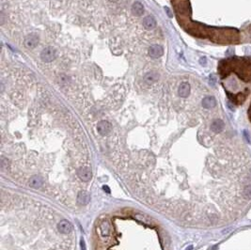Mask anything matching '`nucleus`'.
Listing matches in <instances>:
<instances>
[{
  "mask_svg": "<svg viewBox=\"0 0 251 250\" xmlns=\"http://www.w3.org/2000/svg\"><path fill=\"white\" fill-rule=\"evenodd\" d=\"M58 229L62 234H69L73 229V225L68 220H62L58 224Z\"/></svg>",
  "mask_w": 251,
  "mask_h": 250,
  "instance_id": "nucleus-4",
  "label": "nucleus"
},
{
  "mask_svg": "<svg viewBox=\"0 0 251 250\" xmlns=\"http://www.w3.org/2000/svg\"><path fill=\"white\" fill-rule=\"evenodd\" d=\"M190 92V86L187 83H183L179 87V95L181 97H187Z\"/></svg>",
  "mask_w": 251,
  "mask_h": 250,
  "instance_id": "nucleus-10",
  "label": "nucleus"
},
{
  "mask_svg": "<svg viewBox=\"0 0 251 250\" xmlns=\"http://www.w3.org/2000/svg\"><path fill=\"white\" fill-rule=\"evenodd\" d=\"M202 104L205 108H212L214 105H216V101L213 97H206L203 101H202Z\"/></svg>",
  "mask_w": 251,
  "mask_h": 250,
  "instance_id": "nucleus-15",
  "label": "nucleus"
},
{
  "mask_svg": "<svg viewBox=\"0 0 251 250\" xmlns=\"http://www.w3.org/2000/svg\"><path fill=\"white\" fill-rule=\"evenodd\" d=\"M43 183V179L40 176H33L29 181V185L33 188H40Z\"/></svg>",
  "mask_w": 251,
  "mask_h": 250,
  "instance_id": "nucleus-12",
  "label": "nucleus"
},
{
  "mask_svg": "<svg viewBox=\"0 0 251 250\" xmlns=\"http://www.w3.org/2000/svg\"><path fill=\"white\" fill-rule=\"evenodd\" d=\"M39 43V37L35 34L28 35L25 40V45L28 49H33Z\"/></svg>",
  "mask_w": 251,
  "mask_h": 250,
  "instance_id": "nucleus-5",
  "label": "nucleus"
},
{
  "mask_svg": "<svg viewBox=\"0 0 251 250\" xmlns=\"http://www.w3.org/2000/svg\"><path fill=\"white\" fill-rule=\"evenodd\" d=\"M212 130L213 132H216V133H219L223 130L224 128V123L222 120L220 119H217V120H214L212 124V126H211Z\"/></svg>",
  "mask_w": 251,
  "mask_h": 250,
  "instance_id": "nucleus-14",
  "label": "nucleus"
},
{
  "mask_svg": "<svg viewBox=\"0 0 251 250\" xmlns=\"http://www.w3.org/2000/svg\"><path fill=\"white\" fill-rule=\"evenodd\" d=\"M77 200L80 204L86 205L89 201V195L85 191H81V192H79V194L77 196Z\"/></svg>",
  "mask_w": 251,
  "mask_h": 250,
  "instance_id": "nucleus-13",
  "label": "nucleus"
},
{
  "mask_svg": "<svg viewBox=\"0 0 251 250\" xmlns=\"http://www.w3.org/2000/svg\"><path fill=\"white\" fill-rule=\"evenodd\" d=\"M59 84H61V85H67L69 82H70V78L67 76V75H60L59 76Z\"/></svg>",
  "mask_w": 251,
  "mask_h": 250,
  "instance_id": "nucleus-17",
  "label": "nucleus"
},
{
  "mask_svg": "<svg viewBox=\"0 0 251 250\" xmlns=\"http://www.w3.org/2000/svg\"><path fill=\"white\" fill-rule=\"evenodd\" d=\"M56 58H57V51L55 48H53L51 46L44 48L41 53V59L46 63L53 61L54 59H56Z\"/></svg>",
  "mask_w": 251,
  "mask_h": 250,
  "instance_id": "nucleus-1",
  "label": "nucleus"
},
{
  "mask_svg": "<svg viewBox=\"0 0 251 250\" xmlns=\"http://www.w3.org/2000/svg\"><path fill=\"white\" fill-rule=\"evenodd\" d=\"M244 134H245V136L246 141H247L248 143H250V139H249V136H248V135H247V132H246V131H244Z\"/></svg>",
  "mask_w": 251,
  "mask_h": 250,
  "instance_id": "nucleus-20",
  "label": "nucleus"
},
{
  "mask_svg": "<svg viewBox=\"0 0 251 250\" xmlns=\"http://www.w3.org/2000/svg\"><path fill=\"white\" fill-rule=\"evenodd\" d=\"M100 231L103 236H109L111 232V226L108 221H103L100 225Z\"/></svg>",
  "mask_w": 251,
  "mask_h": 250,
  "instance_id": "nucleus-8",
  "label": "nucleus"
},
{
  "mask_svg": "<svg viewBox=\"0 0 251 250\" xmlns=\"http://www.w3.org/2000/svg\"><path fill=\"white\" fill-rule=\"evenodd\" d=\"M80 246H81V250H87L84 239H81V241H80Z\"/></svg>",
  "mask_w": 251,
  "mask_h": 250,
  "instance_id": "nucleus-19",
  "label": "nucleus"
},
{
  "mask_svg": "<svg viewBox=\"0 0 251 250\" xmlns=\"http://www.w3.org/2000/svg\"><path fill=\"white\" fill-rule=\"evenodd\" d=\"M9 167V162H8V160H6L4 157H2L1 158V167L4 169V168H6V167Z\"/></svg>",
  "mask_w": 251,
  "mask_h": 250,
  "instance_id": "nucleus-18",
  "label": "nucleus"
},
{
  "mask_svg": "<svg viewBox=\"0 0 251 250\" xmlns=\"http://www.w3.org/2000/svg\"><path fill=\"white\" fill-rule=\"evenodd\" d=\"M103 190H104V191H106L107 193H110V190H109V188L107 187V186L103 185Z\"/></svg>",
  "mask_w": 251,
  "mask_h": 250,
  "instance_id": "nucleus-21",
  "label": "nucleus"
},
{
  "mask_svg": "<svg viewBox=\"0 0 251 250\" xmlns=\"http://www.w3.org/2000/svg\"><path fill=\"white\" fill-rule=\"evenodd\" d=\"M78 176L83 182H88L92 177L91 169L88 167H82L78 170Z\"/></svg>",
  "mask_w": 251,
  "mask_h": 250,
  "instance_id": "nucleus-6",
  "label": "nucleus"
},
{
  "mask_svg": "<svg viewBox=\"0 0 251 250\" xmlns=\"http://www.w3.org/2000/svg\"><path fill=\"white\" fill-rule=\"evenodd\" d=\"M112 126L111 123L106 121V120H102L97 124V131L101 135H106L111 132Z\"/></svg>",
  "mask_w": 251,
  "mask_h": 250,
  "instance_id": "nucleus-2",
  "label": "nucleus"
},
{
  "mask_svg": "<svg viewBox=\"0 0 251 250\" xmlns=\"http://www.w3.org/2000/svg\"><path fill=\"white\" fill-rule=\"evenodd\" d=\"M163 54H164V49L161 45L153 44V45H151V47L149 48V55L152 58H158L160 57H162Z\"/></svg>",
  "mask_w": 251,
  "mask_h": 250,
  "instance_id": "nucleus-3",
  "label": "nucleus"
},
{
  "mask_svg": "<svg viewBox=\"0 0 251 250\" xmlns=\"http://www.w3.org/2000/svg\"><path fill=\"white\" fill-rule=\"evenodd\" d=\"M243 194L246 200H251V185H246L244 188Z\"/></svg>",
  "mask_w": 251,
  "mask_h": 250,
  "instance_id": "nucleus-16",
  "label": "nucleus"
},
{
  "mask_svg": "<svg viewBox=\"0 0 251 250\" xmlns=\"http://www.w3.org/2000/svg\"><path fill=\"white\" fill-rule=\"evenodd\" d=\"M143 25L147 29H153L156 26V20L152 16H147L143 21Z\"/></svg>",
  "mask_w": 251,
  "mask_h": 250,
  "instance_id": "nucleus-11",
  "label": "nucleus"
},
{
  "mask_svg": "<svg viewBox=\"0 0 251 250\" xmlns=\"http://www.w3.org/2000/svg\"><path fill=\"white\" fill-rule=\"evenodd\" d=\"M158 80H159V74L155 71H150V73H148L144 77V81L147 84H153V83L157 82Z\"/></svg>",
  "mask_w": 251,
  "mask_h": 250,
  "instance_id": "nucleus-7",
  "label": "nucleus"
},
{
  "mask_svg": "<svg viewBox=\"0 0 251 250\" xmlns=\"http://www.w3.org/2000/svg\"><path fill=\"white\" fill-rule=\"evenodd\" d=\"M110 2H117V1H119V0H109Z\"/></svg>",
  "mask_w": 251,
  "mask_h": 250,
  "instance_id": "nucleus-22",
  "label": "nucleus"
},
{
  "mask_svg": "<svg viewBox=\"0 0 251 250\" xmlns=\"http://www.w3.org/2000/svg\"><path fill=\"white\" fill-rule=\"evenodd\" d=\"M132 13L136 16H141L144 13V7L138 1L135 2L132 7Z\"/></svg>",
  "mask_w": 251,
  "mask_h": 250,
  "instance_id": "nucleus-9",
  "label": "nucleus"
}]
</instances>
